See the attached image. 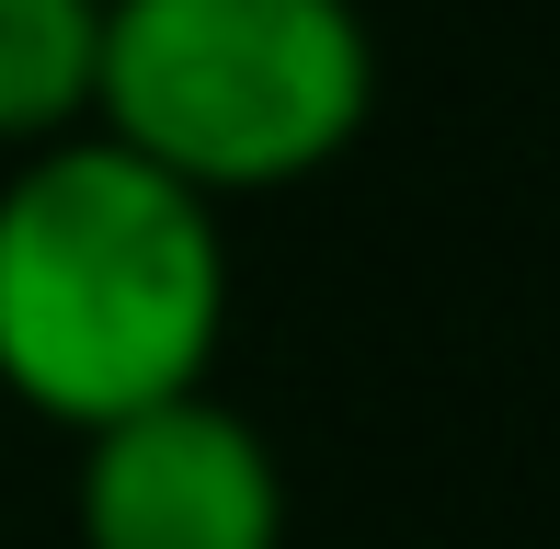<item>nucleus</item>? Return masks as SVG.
Listing matches in <instances>:
<instances>
[{
	"label": "nucleus",
	"mask_w": 560,
	"mask_h": 549,
	"mask_svg": "<svg viewBox=\"0 0 560 549\" xmlns=\"http://www.w3.org/2000/svg\"><path fill=\"white\" fill-rule=\"evenodd\" d=\"M287 481L229 401L184 389L81 446V549H275Z\"/></svg>",
	"instance_id": "obj_3"
},
{
	"label": "nucleus",
	"mask_w": 560,
	"mask_h": 549,
	"mask_svg": "<svg viewBox=\"0 0 560 549\" xmlns=\"http://www.w3.org/2000/svg\"><path fill=\"white\" fill-rule=\"evenodd\" d=\"M104 0H0V138L58 149L69 115H92Z\"/></svg>",
	"instance_id": "obj_4"
},
{
	"label": "nucleus",
	"mask_w": 560,
	"mask_h": 549,
	"mask_svg": "<svg viewBox=\"0 0 560 549\" xmlns=\"http://www.w3.org/2000/svg\"><path fill=\"white\" fill-rule=\"evenodd\" d=\"M366 92L377 58L354 0H104L92 115L207 207L320 172L366 127Z\"/></svg>",
	"instance_id": "obj_2"
},
{
	"label": "nucleus",
	"mask_w": 560,
	"mask_h": 549,
	"mask_svg": "<svg viewBox=\"0 0 560 549\" xmlns=\"http://www.w3.org/2000/svg\"><path fill=\"white\" fill-rule=\"evenodd\" d=\"M229 320L218 207L115 138H58L0 184V389L104 435L207 389Z\"/></svg>",
	"instance_id": "obj_1"
}]
</instances>
